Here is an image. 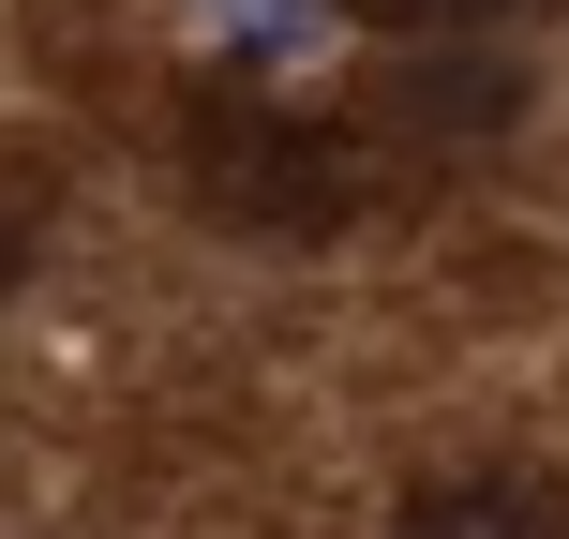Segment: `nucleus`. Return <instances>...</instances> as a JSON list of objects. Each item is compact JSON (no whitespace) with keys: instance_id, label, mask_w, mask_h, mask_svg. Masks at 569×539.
<instances>
[{"instance_id":"obj_2","label":"nucleus","mask_w":569,"mask_h":539,"mask_svg":"<svg viewBox=\"0 0 569 539\" xmlns=\"http://www.w3.org/2000/svg\"><path fill=\"white\" fill-rule=\"evenodd\" d=\"M405 539H569V480H540V465H480V480H435L420 510H405Z\"/></svg>"},{"instance_id":"obj_5","label":"nucleus","mask_w":569,"mask_h":539,"mask_svg":"<svg viewBox=\"0 0 569 539\" xmlns=\"http://www.w3.org/2000/svg\"><path fill=\"white\" fill-rule=\"evenodd\" d=\"M226 30H256V46H300V30H315V0H226Z\"/></svg>"},{"instance_id":"obj_6","label":"nucleus","mask_w":569,"mask_h":539,"mask_svg":"<svg viewBox=\"0 0 569 539\" xmlns=\"http://www.w3.org/2000/svg\"><path fill=\"white\" fill-rule=\"evenodd\" d=\"M405 16H480V0H405Z\"/></svg>"},{"instance_id":"obj_4","label":"nucleus","mask_w":569,"mask_h":539,"mask_svg":"<svg viewBox=\"0 0 569 539\" xmlns=\"http://www.w3.org/2000/svg\"><path fill=\"white\" fill-rule=\"evenodd\" d=\"M30 226H46V166H0V285L30 270Z\"/></svg>"},{"instance_id":"obj_1","label":"nucleus","mask_w":569,"mask_h":539,"mask_svg":"<svg viewBox=\"0 0 569 539\" xmlns=\"http://www.w3.org/2000/svg\"><path fill=\"white\" fill-rule=\"evenodd\" d=\"M196 196L226 210V226H256V240H330L375 180H360V150H345L330 120L240 106V120H210V136H196Z\"/></svg>"},{"instance_id":"obj_3","label":"nucleus","mask_w":569,"mask_h":539,"mask_svg":"<svg viewBox=\"0 0 569 539\" xmlns=\"http://www.w3.org/2000/svg\"><path fill=\"white\" fill-rule=\"evenodd\" d=\"M405 106H420L435 136H495V120L525 106V76H510V60H450V76H420V90H405Z\"/></svg>"}]
</instances>
